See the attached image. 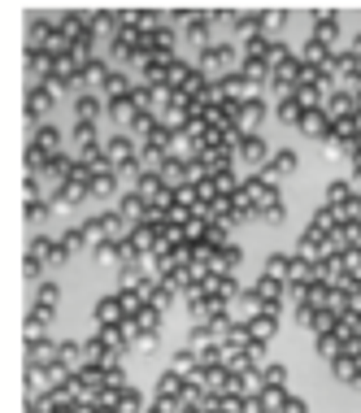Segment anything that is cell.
<instances>
[{
  "label": "cell",
  "instance_id": "6da1fadb",
  "mask_svg": "<svg viewBox=\"0 0 361 413\" xmlns=\"http://www.w3.org/2000/svg\"><path fill=\"white\" fill-rule=\"evenodd\" d=\"M287 413H305V405H301V401H292V405H287Z\"/></svg>",
  "mask_w": 361,
  "mask_h": 413
}]
</instances>
